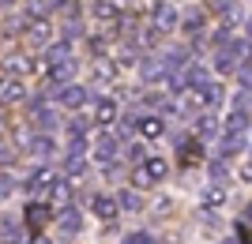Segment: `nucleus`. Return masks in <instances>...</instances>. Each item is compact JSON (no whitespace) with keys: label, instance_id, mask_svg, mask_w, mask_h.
Returning <instances> with one entry per match:
<instances>
[{"label":"nucleus","instance_id":"f257e3e1","mask_svg":"<svg viewBox=\"0 0 252 244\" xmlns=\"http://www.w3.org/2000/svg\"><path fill=\"white\" fill-rule=\"evenodd\" d=\"M151 19H155V30L158 34H169V30H177V8L173 4H166V0H158L155 8H151Z\"/></svg>","mask_w":252,"mask_h":244},{"label":"nucleus","instance_id":"f03ea898","mask_svg":"<svg viewBox=\"0 0 252 244\" xmlns=\"http://www.w3.org/2000/svg\"><path fill=\"white\" fill-rule=\"evenodd\" d=\"M31 117H34V124L49 136L53 128H57V106H49L45 98H34V102H31Z\"/></svg>","mask_w":252,"mask_h":244},{"label":"nucleus","instance_id":"7ed1b4c3","mask_svg":"<svg viewBox=\"0 0 252 244\" xmlns=\"http://www.w3.org/2000/svg\"><path fill=\"white\" fill-rule=\"evenodd\" d=\"M94 19L98 23H105L109 27V34H117L121 30V4H113V0H94Z\"/></svg>","mask_w":252,"mask_h":244},{"label":"nucleus","instance_id":"20e7f679","mask_svg":"<svg viewBox=\"0 0 252 244\" xmlns=\"http://www.w3.org/2000/svg\"><path fill=\"white\" fill-rule=\"evenodd\" d=\"M64 173H68V177H83L87 173V139L68 147V154H64Z\"/></svg>","mask_w":252,"mask_h":244},{"label":"nucleus","instance_id":"39448f33","mask_svg":"<svg viewBox=\"0 0 252 244\" xmlns=\"http://www.w3.org/2000/svg\"><path fill=\"white\" fill-rule=\"evenodd\" d=\"M23 98H27V86L19 75H0V106H15Z\"/></svg>","mask_w":252,"mask_h":244},{"label":"nucleus","instance_id":"423d86ee","mask_svg":"<svg viewBox=\"0 0 252 244\" xmlns=\"http://www.w3.org/2000/svg\"><path fill=\"white\" fill-rule=\"evenodd\" d=\"M87 120H91V124H113V120H117V102H113V98H98V102H91Z\"/></svg>","mask_w":252,"mask_h":244},{"label":"nucleus","instance_id":"0eeeda50","mask_svg":"<svg viewBox=\"0 0 252 244\" xmlns=\"http://www.w3.org/2000/svg\"><path fill=\"white\" fill-rule=\"evenodd\" d=\"M23 147H27V154L31 158H49L53 150H57V143H53V136H23Z\"/></svg>","mask_w":252,"mask_h":244},{"label":"nucleus","instance_id":"6e6552de","mask_svg":"<svg viewBox=\"0 0 252 244\" xmlns=\"http://www.w3.org/2000/svg\"><path fill=\"white\" fill-rule=\"evenodd\" d=\"M23 214H27V229H31V233H42L45 225H49V218H53V211L45 203H31Z\"/></svg>","mask_w":252,"mask_h":244},{"label":"nucleus","instance_id":"1a4fd4ad","mask_svg":"<svg viewBox=\"0 0 252 244\" xmlns=\"http://www.w3.org/2000/svg\"><path fill=\"white\" fill-rule=\"evenodd\" d=\"M57 102H61L64 109H83L87 106V90L79 83H68V86H61L57 90Z\"/></svg>","mask_w":252,"mask_h":244},{"label":"nucleus","instance_id":"9d476101","mask_svg":"<svg viewBox=\"0 0 252 244\" xmlns=\"http://www.w3.org/2000/svg\"><path fill=\"white\" fill-rule=\"evenodd\" d=\"M23 34H27V42H31V45H45L53 38V23L49 19H31Z\"/></svg>","mask_w":252,"mask_h":244},{"label":"nucleus","instance_id":"9b49d317","mask_svg":"<svg viewBox=\"0 0 252 244\" xmlns=\"http://www.w3.org/2000/svg\"><path fill=\"white\" fill-rule=\"evenodd\" d=\"M57 229L68 237H75L79 229H83V214L75 211V207H68V211H57Z\"/></svg>","mask_w":252,"mask_h":244},{"label":"nucleus","instance_id":"f8f14e48","mask_svg":"<svg viewBox=\"0 0 252 244\" xmlns=\"http://www.w3.org/2000/svg\"><path fill=\"white\" fill-rule=\"evenodd\" d=\"M49 203H53V211H68L72 207V184L57 177V184L49 188Z\"/></svg>","mask_w":252,"mask_h":244},{"label":"nucleus","instance_id":"ddd939ff","mask_svg":"<svg viewBox=\"0 0 252 244\" xmlns=\"http://www.w3.org/2000/svg\"><path fill=\"white\" fill-rule=\"evenodd\" d=\"M166 60H158V56H147V60H139V75H143V83H158L162 75H166Z\"/></svg>","mask_w":252,"mask_h":244},{"label":"nucleus","instance_id":"4468645a","mask_svg":"<svg viewBox=\"0 0 252 244\" xmlns=\"http://www.w3.org/2000/svg\"><path fill=\"white\" fill-rule=\"evenodd\" d=\"M94 158L105 162V165H113V158H117V136H113V132H109V136H98V143H94Z\"/></svg>","mask_w":252,"mask_h":244},{"label":"nucleus","instance_id":"2eb2a0df","mask_svg":"<svg viewBox=\"0 0 252 244\" xmlns=\"http://www.w3.org/2000/svg\"><path fill=\"white\" fill-rule=\"evenodd\" d=\"M91 211H94L98 218H117L121 203H117L113 195H94V199H91Z\"/></svg>","mask_w":252,"mask_h":244},{"label":"nucleus","instance_id":"dca6fc26","mask_svg":"<svg viewBox=\"0 0 252 244\" xmlns=\"http://www.w3.org/2000/svg\"><path fill=\"white\" fill-rule=\"evenodd\" d=\"M91 75H94L98 83H113V79H117V64H113V60H105V56H98L94 68H91Z\"/></svg>","mask_w":252,"mask_h":244},{"label":"nucleus","instance_id":"f3484780","mask_svg":"<svg viewBox=\"0 0 252 244\" xmlns=\"http://www.w3.org/2000/svg\"><path fill=\"white\" fill-rule=\"evenodd\" d=\"M53 184H57V177H53L49 169H38V173H31V181H27V191H34V195H38V191L53 188Z\"/></svg>","mask_w":252,"mask_h":244},{"label":"nucleus","instance_id":"a211bd4d","mask_svg":"<svg viewBox=\"0 0 252 244\" xmlns=\"http://www.w3.org/2000/svg\"><path fill=\"white\" fill-rule=\"evenodd\" d=\"M136 128H139V136H147V139H158L162 132H166V124L158 117H136Z\"/></svg>","mask_w":252,"mask_h":244},{"label":"nucleus","instance_id":"6ab92c4d","mask_svg":"<svg viewBox=\"0 0 252 244\" xmlns=\"http://www.w3.org/2000/svg\"><path fill=\"white\" fill-rule=\"evenodd\" d=\"M75 72V60H57V64H49V79L53 83H64L68 86V75Z\"/></svg>","mask_w":252,"mask_h":244},{"label":"nucleus","instance_id":"aec40b11","mask_svg":"<svg viewBox=\"0 0 252 244\" xmlns=\"http://www.w3.org/2000/svg\"><path fill=\"white\" fill-rule=\"evenodd\" d=\"M226 128H230L233 136H245V128H249V113H245V106H233L230 120H226Z\"/></svg>","mask_w":252,"mask_h":244},{"label":"nucleus","instance_id":"412c9836","mask_svg":"<svg viewBox=\"0 0 252 244\" xmlns=\"http://www.w3.org/2000/svg\"><path fill=\"white\" fill-rule=\"evenodd\" d=\"M143 169H147L151 181H162V177L169 173V162L166 158H147V162H143Z\"/></svg>","mask_w":252,"mask_h":244},{"label":"nucleus","instance_id":"4be33fe9","mask_svg":"<svg viewBox=\"0 0 252 244\" xmlns=\"http://www.w3.org/2000/svg\"><path fill=\"white\" fill-rule=\"evenodd\" d=\"M241 147H245V136H233L230 132V136L222 139V147H219V158H230V154H237Z\"/></svg>","mask_w":252,"mask_h":244},{"label":"nucleus","instance_id":"5701e85b","mask_svg":"<svg viewBox=\"0 0 252 244\" xmlns=\"http://www.w3.org/2000/svg\"><path fill=\"white\" fill-rule=\"evenodd\" d=\"M200 94H203V106L215 109V106L222 102V86H219V83H207V86H200Z\"/></svg>","mask_w":252,"mask_h":244},{"label":"nucleus","instance_id":"b1692460","mask_svg":"<svg viewBox=\"0 0 252 244\" xmlns=\"http://www.w3.org/2000/svg\"><path fill=\"white\" fill-rule=\"evenodd\" d=\"M57 60H72V42H57L49 49V64H57Z\"/></svg>","mask_w":252,"mask_h":244},{"label":"nucleus","instance_id":"393cba45","mask_svg":"<svg viewBox=\"0 0 252 244\" xmlns=\"http://www.w3.org/2000/svg\"><path fill=\"white\" fill-rule=\"evenodd\" d=\"M117 203H121L125 211H143V199H139L136 191H121V195H117Z\"/></svg>","mask_w":252,"mask_h":244},{"label":"nucleus","instance_id":"a878e982","mask_svg":"<svg viewBox=\"0 0 252 244\" xmlns=\"http://www.w3.org/2000/svg\"><path fill=\"white\" fill-rule=\"evenodd\" d=\"M200 136L215 139V136H219V120H215V117H200Z\"/></svg>","mask_w":252,"mask_h":244},{"label":"nucleus","instance_id":"bb28decb","mask_svg":"<svg viewBox=\"0 0 252 244\" xmlns=\"http://www.w3.org/2000/svg\"><path fill=\"white\" fill-rule=\"evenodd\" d=\"M181 27H185L189 34H196V30L203 27V11H192V15H185V23H181Z\"/></svg>","mask_w":252,"mask_h":244},{"label":"nucleus","instance_id":"cd10ccee","mask_svg":"<svg viewBox=\"0 0 252 244\" xmlns=\"http://www.w3.org/2000/svg\"><path fill=\"white\" fill-rule=\"evenodd\" d=\"M27 11H31V19H45L49 4H45V0H27Z\"/></svg>","mask_w":252,"mask_h":244},{"label":"nucleus","instance_id":"c85d7f7f","mask_svg":"<svg viewBox=\"0 0 252 244\" xmlns=\"http://www.w3.org/2000/svg\"><path fill=\"white\" fill-rule=\"evenodd\" d=\"M222 199H226V191H222V188H207V191H203V203H207V207H219Z\"/></svg>","mask_w":252,"mask_h":244},{"label":"nucleus","instance_id":"c756f323","mask_svg":"<svg viewBox=\"0 0 252 244\" xmlns=\"http://www.w3.org/2000/svg\"><path fill=\"white\" fill-rule=\"evenodd\" d=\"M207 173L215 177V181H226V162H222V158H215V162L207 165Z\"/></svg>","mask_w":252,"mask_h":244},{"label":"nucleus","instance_id":"7c9ffc66","mask_svg":"<svg viewBox=\"0 0 252 244\" xmlns=\"http://www.w3.org/2000/svg\"><path fill=\"white\" fill-rule=\"evenodd\" d=\"M132 184H136V188H151V184H155V181H151V177H147V169L139 165V169L132 173Z\"/></svg>","mask_w":252,"mask_h":244},{"label":"nucleus","instance_id":"2f4dec72","mask_svg":"<svg viewBox=\"0 0 252 244\" xmlns=\"http://www.w3.org/2000/svg\"><path fill=\"white\" fill-rule=\"evenodd\" d=\"M125 244H155V237H151V233H128Z\"/></svg>","mask_w":252,"mask_h":244},{"label":"nucleus","instance_id":"473e14b6","mask_svg":"<svg viewBox=\"0 0 252 244\" xmlns=\"http://www.w3.org/2000/svg\"><path fill=\"white\" fill-rule=\"evenodd\" d=\"M11 188H15V181H11L8 173H4V177H0V199H8V195H11Z\"/></svg>","mask_w":252,"mask_h":244},{"label":"nucleus","instance_id":"72a5a7b5","mask_svg":"<svg viewBox=\"0 0 252 244\" xmlns=\"http://www.w3.org/2000/svg\"><path fill=\"white\" fill-rule=\"evenodd\" d=\"M128 158H132V162H147L151 154H147V150H143V147L136 143V147H128Z\"/></svg>","mask_w":252,"mask_h":244},{"label":"nucleus","instance_id":"f704fd0d","mask_svg":"<svg viewBox=\"0 0 252 244\" xmlns=\"http://www.w3.org/2000/svg\"><path fill=\"white\" fill-rule=\"evenodd\" d=\"M11 162H15V150H11V147H4V143H0V165H11Z\"/></svg>","mask_w":252,"mask_h":244},{"label":"nucleus","instance_id":"c9c22d12","mask_svg":"<svg viewBox=\"0 0 252 244\" xmlns=\"http://www.w3.org/2000/svg\"><path fill=\"white\" fill-rule=\"evenodd\" d=\"M72 0H49V8H68Z\"/></svg>","mask_w":252,"mask_h":244},{"label":"nucleus","instance_id":"e433bc0d","mask_svg":"<svg viewBox=\"0 0 252 244\" xmlns=\"http://www.w3.org/2000/svg\"><path fill=\"white\" fill-rule=\"evenodd\" d=\"M241 177H245V181H252V165H245V169H241Z\"/></svg>","mask_w":252,"mask_h":244},{"label":"nucleus","instance_id":"4c0bfd02","mask_svg":"<svg viewBox=\"0 0 252 244\" xmlns=\"http://www.w3.org/2000/svg\"><path fill=\"white\" fill-rule=\"evenodd\" d=\"M245 225H249V229H252V207H249V211H245Z\"/></svg>","mask_w":252,"mask_h":244},{"label":"nucleus","instance_id":"58836bf2","mask_svg":"<svg viewBox=\"0 0 252 244\" xmlns=\"http://www.w3.org/2000/svg\"><path fill=\"white\" fill-rule=\"evenodd\" d=\"M245 30H249V38H252V19H249V23H245Z\"/></svg>","mask_w":252,"mask_h":244},{"label":"nucleus","instance_id":"ea45409f","mask_svg":"<svg viewBox=\"0 0 252 244\" xmlns=\"http://www.w3.org/2000/svg\"><path fill=\"white\" fill-rule=\"evenodd\" d=\"M222 244H237V241H222Z\"/></svg>","mask_w":252,"mask_h":244},{"label":"nucleus","instance_id":"a19ab883","mask_svg":"<svg viewBox=\"0 0 252 244\" xmlns=\"http://www.w3.org/2000/svg\"><path fill=\"white\" fill-rule=\"evenodd\" d=\"M0 4H11V0H0Z\"/></svg>","mask_w":252,"mask_h":244},{"label":"nucleus","instance_id":"79ce46f5","mask_svg":"<svg viewBox=\"0 0 252 244\" xmlns=\"http://www.w3.org/2000/svg\"><path fill=\"white\" fill-rule=\"evenodd\" d=\"M0 124H4V117H0Z\"/></svg>","mask_w":252,"mask_h":244}]
</instances>
